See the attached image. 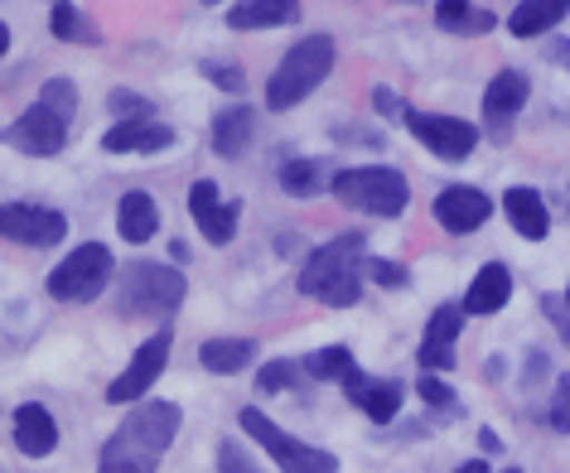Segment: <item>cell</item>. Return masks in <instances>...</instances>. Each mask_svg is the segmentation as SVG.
Returning a JSON list of instances; mask_svg holds the SVG:
<instances>
[{
  "instance_id": "1",
  "label": "cell",
  "mask_w": 570,
  "mask_h": 473,
  "mask_svg": "<svg viewBox=\"0 0 570 473\" xmlns=\"http://www.w3.org/2000/svg\"><path fill=\"white\" fill-rule=\"evenodd\" d=\"M175 435H179L175 401H146V406H136L117 430H111V440L102 450V469L97 473H155L165 450L175 444Z\"/></svg>"
},
{
  "instance_id": "2",
  "label": "cell",
  "mask_w": 570,
  "mask_h": 473,
  "mask_svg": "<svg viewBox=\"0 0 570 473\" xmlns=\"http://www.w3.org/2000/svg\"><path fill=\"white\" fill-rule=\"evenodd\" d=\"M363 266H367V242L358 233H344V237L324 242V247L309 256L305 270H301V295L324 299V305H334V309L358 305Z\"/></svg>"
},
{
  "instance_id": "3",
  "label": "cell",
  "mask_w": 570,
  "mask_h": 473,
  "mask_svg": "<svg viewBox=\"0 0 570 473\" xmlns=\"http://www.w3.org/2000/svg\"><path fill=\"white\" fill-rule=\"evenodd\" d=\"M330 68H334V39L330 35L301 39V45H295L276 63V73H271V82H266V107L271 111H291L295 102H305V97L315 92L324 78H330Z\"/></svg>"
},
{
  "instance_id": "4",
  "label": "cell",
  "mask_w": 570,
  "mask_h": 473,
  "mask_svg": "<svg viewBox=\"0 0 570 473\" xmlns=\"http://www.w3.org/2000/svg\"><path fill=\"white\" fill-rule=\"evenodd\" d=\"M189 295V285L175 266H160V262H131L121 266V314L131 319H165L175 314Z\"/></svg>"
},
{
  "instance_id": "5",
  "label": "cell",
  "mask_w": 570,
  "mask_h": 473,
  "mask_svg": "<svg viewBox=\"0 0 570 473\" xmlns=\"http://www.w3.org/2000/svg\"><path fill=\"white\" fill-rule=\"evenodd\" d=\"M334 198L344 208H358V213H373V218H396L406 213L411 204V189L406 179L387 165H367V169H344L334 179Z\"/></svg>"
},
{
  "instance_id": "6",
  "label": "cell",
  "mask_w": 570,
  "mask_h": 473,
  "mask_svg": "<svg viewBox=\"0 0 570 473\" xmlns=\"http://www.w3.org/2000/svg\"><path fill=\"white\" fill-rule=\"evenodd\" d=\"M242 430H247L285 473H338V459L330 450H315V444L295 440L291 430H281L266 411H242Z\"/></svg>"
},
{
  "instance_id": "7",
  "label": "cell",
  "mask_w": 570,
  "mask_h": 473,
  "mask_svg": "<svg viewBox=\"0 0 570 473\" xmlns=\"http://www.w3.org/2000/svg\"><path fill=\"white\" fill-rule=\"evenodd\" d=\"M111 252L102 247V242H88V247H78L73 256H63L59 266H53V276H49V295L53 299H68V305H88V299H97L107 290V280H111Z\"/></svg>"
},
{
  "instance_id": "8",
  "label": "cell",
  "mask_w": 570,
  "mask_h": 473,
  "mask_svg": "<svg viewBox=\"0 0 570 473\" xmlns=\"http://www.w3.org/2000/svg\"><path fill=\"white\" fill-rule=\"evenodd\" d=\"M406 126H411V136L421 140L431 155H440V160H469L479 146V131L469 121L460 117H435V111H406Z\"/></svg>"
},
{
  "instance_id": "9",
  "label": "cell",
  "mask_w": 570,
  "mask_h": 473,
  "mask_svg": "<svg viewBox=\"0 0 570 473\" xmlns=\"http://www.w3.org/2000/svg\"><path fill=\"white\" fill-rule=\"evenodd\" d=\"M169 348H175V334H165V328H160V334H155L150 343H140L136 357H131V367H126L121 377L107 386V401H111V406H126V401H140V396H146L150 386H155V377L165 372V363H169Z\"/></svg>"
},
{
  "instance_id": "10",
  "label": "cell",
  "mask_w": 570,
  "mask_h": 473,
  "mask_svg": "<svg viewBox=\"0 0 570 473\" xmlns=\"http://www.w3.org/2000/svg\"><path fill=\"white\" fill-rule=\"evenodd\" d=\"M68 233L63 213L53 208H39V204H10L0 208V237L10 242H24V247H59Z\"/></svg>"
},
{
  "instance_id": "11",
  "label": "cell",
  "mask_w": 570,
  "mask_h": 473,
  "mask_svg": "<svg viewBox=\"0 0 570 473\" xmlns=\"http://www.w3.org/2000/svg\"><path fill=\"white\" fill-rule=\"evenodd\" d=\"M6 140L16 146L20 155H35V160H45V155H59L63 140H68V121H59L49 107H30L20 121L6 126Z\"/></svg>"
},
{
  "instance_id": "12",
  "label": "cell",
  "mask_w": 570,
  "mask_h": 473,
  "mask_svg": "<svg viewBox=\"0 0 570 473\" xmlns=\"http://www.w3.org/2000/svg\"><path fill=\"white\" fill-rule=\"evenodd\" d=\"M522 102H527V78L518 68H503V73L489 82V92H483V126H489L493 140H508L512 117L522 111Z\"/></svg>"
},
{
  "instance_id": "13",
  "label": "cell",
  "mask_w": 570,
  "mask_h": 473,
  "mask_svg": "<svg viewBox=\"0 0 570 473\" xmlns=\"http://www.w3.org/2000/svg\"><path fill=\"white\" fill-rule=\"evenodd\" d=\"M489 213H493L489 194H483V189H469V184H454V189H445V194L435 198V218H440V227H445V233H454V237L479 233V227L489 223Z\"/></svg>"
},
{
  "instance_id": "14",
  "label": "cell",
  "mask_w": 570,
  "mask_h": 473,
  "mask_svg": "<svg viewBox=\"0 0 570 473\" xmlns=\"http://www.w3.org/2000/svg\"><path fill=\"white\" fill-rule=\"evenodd\" d=\"M189 213L198 223V233H204L213 247H227L237 233V204H218V189H213V179H198L189 189Z\"/></svg>"
},
{
  "instance_id": "15",
  "label": "cell",
  "mask_w": 570,
  "mask_h": 473,
  "mask_svg": "<svg viewBox=\"0 0 570 473\" xmlns=\"http://www.w3.org/2000/svg\"><path fill=\"white\" fill-rule=\"evenodd\" d=\"M344 392H348L353 406L367 411L382 425L396 421V411H402V382H392V377H367V372L353 367L344 377Z\"/></svg>"
},
{
  "instance_id": "16",
  "label": "cell",
  "mask_w": 570,
  "mask_h": 473,
  "mask_svg": "<svg viewBox=\"0 0 570 473\" xmlns=\"http://www.w3.org/2000/svg\"><path fill=\"white\" fill-rule=\"evenodd\" d=\"M460 314L464 309H454V305H445V309H435V319L425 324V338H421V367L425 372H450L454 367V338H460Z\"/></svg>"
},
{
  "instance_id": "17",
  "label": "cell",
  "mask_w": 570,
  "mask_h": 473,
  "mask_svg": "<svg viewBox=\"0 0 570 473\" xmlns=\"http://www.w3.org/2000/svg\"><path fill=\"white\" fill-rule=\"evenodd\" d=\"M16 450L30 459H45L59 450V425H53V415L39 401H24L16 411Z\"/></svg>"
},
{
  "instance_id": "18",
  "label": "cell",
  "mask_w": 570,
  "mask_h": 473,
  "mask_svg": "<svg viewBox=\"0 0 570 473\" xmlns=\"http://www.w3.org/2000/svg\"><path fill=\"white\" fill-rule=\"evenodd\" d=\"M169 140H175V131L169 126H160L155 117H140V121H117L111 131L102 136V146L111 150V155H131V150H165Z\"/></svg>"
},
{
  "instance_id": "19",
  "label": "cell",
  "mask_w": 570,
  "mask_h": 473,
  "mask_svg": "<svg viewBox=\"0 0 570 473\" xmlns=\"http://www.w3.org/2000/svg\"><path fill=\"white\" fill-rule=\"evenodd\" d=\"M117 233H121V242H131V247H140V242H150L155 233H160V208H155L150 194H121Z\"/></svg>"
},
{
  "instance_id": "20",
  "label": "cell",
  "mask_w": 570,
  "mask_h": 473,
  "mask_svg": "<svg viewBox=\"0 0 570 473\" xmlns=\"http://www.w3.org/2000/svg\"><path fill=\"white\" fill-rule=\"evenodd\" d=\"M252 131H256V111L242 102L227 107V111H218V121H213V150H218L223 160H237V155L252 146Z\"/></svg>"
},
{
  "instance_id": "21",
  "label": "cell",
  "mask_w": 570,
  "mask_h": 473,
  "mask_svg": "<svg viewBox=\"0 0 570 473\" xmlns=\"http://www.w3.org/2000/svg\"><path fill=\"white\" fill-rule=\"evenodd\" d=\"M503 213H508V223L518 227L527 242H541V237L551 233L547 204H541V194H537V189H508V194H503Z\"/></svg>"
},
{
  "instance_id": "22",
  "label": "cell",
  "mask_w": 570,
  "mask_h": 473,
  "mask_svg": "<svg viewBox=\"0 0 570 473\" xmlns=\"http://www.w3.org/2000/svg\"><path fill=\"white\" fill-rule=\"evenodd\" d=\"M508 295H512L508 266H503V262H489V266H483L479 276H474V285H469L464 309H469V314H493V309L508 305Z\"/></svg>"
},
{
  "instance_id": "23",
  "label": "cell",
  "mask_w": 570,
  "mask_h": 473,
  "mask_svg": "<svg viewBox=\"0 0 570 473\" xmlns=\"http://www.w3.org/2000/svg\"><path fill=\"white\" fill-rule=\"evenodd\" d=\"M295 16H301V6H291V0H237L227 10V24L233 30H271V24H291Z\"/></svg>"
},
{
  "instance_id": "24",
  "label": "cell",
  "mask_w": 570,
  "mask_h": 473,
  "mask_svg": "<svg viewBox=\"0 0 570 473\" xmlns=\"http://www.w3.org/2000/svg\"><path fill=\"white\" fill-rule=\"evenodd\" d=\"M252 357H256L252 338H208L204 348H198V363H204L208 372H218V377H227V372H242Z\"/></svg>"
},
{
  "instance_id": "25",
  "label": "cell",
  "mask_w": 570,
  "mask_h": 473,
  "mask_svg": "<svg viewBox=\"0 0 570 473\" xmlns=\"http://www.w3.org/2000/svg\"><path fill=\"white\" fill-rule=\"evenodd\" d=\"M566 0H527V6H518L508 16V30L518 35V39H532L541 30H551V24H561L566 20Z\"/></svg>"
},
{
  "instance_id": "26",
  "label": "cell",
  "mask_w": 570,
  "mask_h": 473,
  "mask_svg": "<svg viewBox=\"0 0 570 473\" xmlns=\"http://www.w3.org/2000/svg\"><path fill=\"white\" fill-rule=\"evenodd\" d=\"M435 24L450 35H489L493 30V16L483 6H460V0H445V6H435Z\"/></svg>"
},
{
  "instance_id": "27",
  "label": "cell",
  "mask_w": 570,
  "mask_h": 473,
  "mask_svg": "<svg viewBox=\"0 0 570 473\" xmlns=\"http://www.w3.org/2000/svg\"><path fill=\"white\" fill-rule=\"evenodd\" d=\"M281 189L291 198H315L324 189V165L320 160H291L281 165Z\"/></svg>"
},
{
  "instance_id": "28",
  "label": "cell",
  "mask_w": 570,
  "mask_h": 473,
  "mask_svg": "<svg viewBox=\"0 0 570 473\" xmlns=\"http://www.w3.org/2000/svg\"><path fill=\"white\" fill-rule=\"evenodd\" d=\"M301 367H305V372H309V377H315V382L348 377V372H353V353H348V348H338V343H334V348H320V353H309Z\"/></svg>"
},
{
  "instance_id": "29",
  "label": "cell",
  "mask_w": 570,
  "mask_h": 473,
  "mask_svg": "<svg viewBox=\"0 0 570 473\" xmlns=\"http://www.w3.org/2000/svg\"><path fill=\"white\" fill-rule=\"evenodd\" d=\"M49 20H53V35L68 39V45H78V39H97V30L88 24V16H82L78 6H68V0H59V6L49 10Z\"/></svg>"
},
{
  "instance_id": "30",
  "label": "cell",
  "mask_w": 570,
  "mask_h": 473,
  "mask_svg": "<svg viewBox=\"0 0 570 473\" xmlns=\"http://www.w3.org/2000/svg\"><path fill=\"white\" fill-rule=\"evenodd\" d=\"M39 107H49L59 121H73V111H78V88L68 78H53L45 82V92H39Z\"/></svg>"
},
{
  "instance_id": "31",
  "label": "cell",
  "mask_w": 570,
  "mask_h": 473,
  "mask_svg": "<svg viewBox=\"0 0 570 473\" xmlns=\"http://www.w3.org/2000/svg\"><path fill=\"white\" fill-rule=\"evenodd\" d=\"M295 372H301V363H285V357H276V363H266L262 372H256V392H262V396L285 392V386H295Z\"/></svg>"
},
{
  "instance_id": "32",
  "label": "cell",
  "mask_w": 570,
  "mask_h": 473,
  "mask_svg": "<svg viewBox=\"0 0 570 473\" xmlns=\"http://www.w3.org/2000/svg\"><path fill=\"white\" fill-rule=\"evenodd\" d=\"M547 421H551V430L570 435V372L556 382V396H551V406H547Z\"/></svg>"
},
{
  "instance_id": "33",
  "label": "cell",
  "mask_w": 570,
  "mask_h": 473,
  "mask_svg": "<svg viewBox=\"0 0 570 473\" xmlns=\"http://www.w3.org/2000/svg\"><path fill=\"white\" fill-rule=\"evenodd\" d=\"M107 107L117 111V117H126V121H140V117H150V102H146V97H136V92H121V88L107 97Z\"/></svg>"
},
{
  "instance_id": "34",
  "label": "cell",
  "mask_w": 570,
  "mask_h": 473,
  "mask_svg": "<svg viewBox=\"0 0 570 473\" xmlns=\"http://www.w3.org/2000/svg\"><path fill=\"white\" fill-rule=\"evenodd\" d=\"M416 392H421V401H425V406H454V392H450V386L435 377V372H421Z\"/></svg>"
},
{
  "instance_id": "35",
  "label": "cell",
  "mask_w": 570,
  "mask_h": 473,
  "mask_svg": "<svg viewBox=\"0 0 570 473\" xmlns=\"http://www.w3.org/2000/svg\"><path fill=\"white\" fill-rule=\"evenodd\" d=\"M218 469H223V473H262L247 454L237 450V440H223V444H218Z\"/></svg>"
},
{
  "instance_id": "36",
  "label": "cell",
  "mask_w": 570,
  "mask_h": 473,
  "mask_svg": "<svg viewBox=\"0 0 570 473\" xmlns=\"http://www.w3.org/2000/svg\"><path fill=\"white\" fill-rule=\"evenodd\" d=\"M204 73L218 82L223 92H237L242 97V68H218V63H204Z\"/></svg>"
},
{
  "instance_id": "37",
  "label": "cell",
  "mask_w": 570,
  "mask_h": 473,
  "mask_svg": "<svg viewBox=\"0 0 570 473\" xmlns=\"http://www.w3.org/2000/svg\"><path fill=\"white\" fill-rule=\"evenodd\" d=\"M373 107H377V117H392V121H396V117H406L402 97H396L392 88H377V92H373Z\"/></svg>"
},
{
  "instance_id": "38",
  "label": "cell",
  "mask_w": 570,
  "mask_h": 473,
  "mask_svg": "<svg viewBox=\"0 0 570 473\" xmlns=\"http://www.w3.org/2000/svg\"><path fill=\"white\" fill-rule=\"evenodd\" d=\"M373 280H382V285H406V270L392 266V262H373Z\"/></svg>"
},
{
  "instance_id": "39",
  "label": "cell",
  "mask_w": 570,
  "mask_h": 473,
  "mask_svg": "<svg viewBox=\"0 0 570 473\" xmlns=\"http://www.w3.org/2000/svg\"><path fill=\"white\" fill-rule=\"evenodd\" d=\"M547 314H551L556 324H561V334H566V343H570V314H566L561 305H556V299H547Z\"/></svg>"
},
{
  "instance_id": "40",
  "label": "cell",
  "mask_w": 570,
  "mask_h": 473,
  "mask_svg": "<svg viewBox=\"0 0 570 473\" xmlns=\"http://www.w3.org/2000/svg\"><path fill=\"white\" fill-rule=\"evenodd\" d=\"M551 59L556 63H570V45H566V39H561V45H551Z\"/></svg>"
},
{
  "instance_id": "41",
  "label": "cell",
  "mask_w": 570,
  "mask_h": 473,
  "mask_svg": "<svg viewBox=\"0 0 570 473\" xmlns=\"http://www.w3.org/2000/svg\"><path fill=\"white\" fill-rule=\"evenodd\" d=\"M454 473H489V464H483V459H469V464H460Z\"/></svg>"
},
{
  "instance_id": "42",
  "label": "cell",
  "mask_w": 570,
  "mask_h": 473,
  "mask_svg": "<svg viewBox=\"0 0 570 473\" xmlns=\"http://www.w3.org/2000/svg\"><path fill=\"white\" fill-rule=\"evenodd\" d=\"M10 49V30H6V24H0V53H6Z\"/></svg>"
},
{
  "instance_id": "43",
  "label": "cell",
  "mask_w": 570,
  "mask_h": 473,
  "mask_svg": "<svg viewBox=\"0 0 570 473\" xmlns=\"http://www.w3.org/2000/svg\"><path fill=\"white\" fill-rule=\"evenodd\" d=\"M566 299H570V290H566Z\"/></svg>"
}]
</instances>
